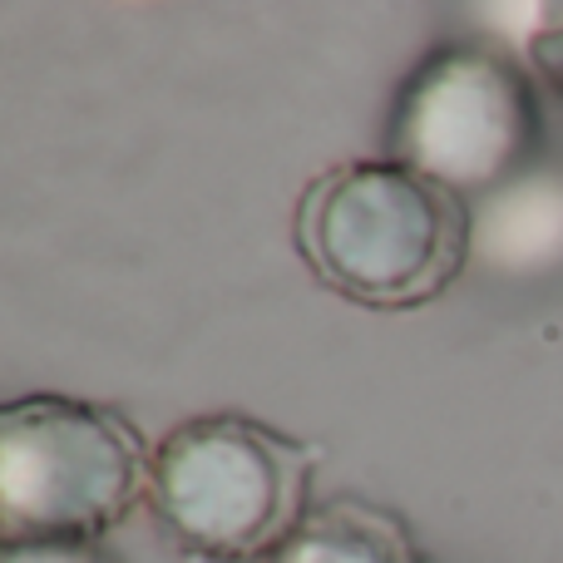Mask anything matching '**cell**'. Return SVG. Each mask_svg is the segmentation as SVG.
Segmentation results:
<instances>
[{
  "mask_svg": "<svg viewBox=\"0 0 563 563\" xmlns=\"http://www.w3.org/2000/svg\"><path fill=\"white\" fill-rule=\"evenodd\" d=\"M291 243L336 297L416 311L470 273V203L396 158H351L301 188Z\"/></svg>",
  "mask_w": 563,
  "mask_h": 563,
  "instance_id": "1",
  "label": "cell"
},
{
  "mask_svg": "<svg viewBox=\"0 0 563 563\" xmlns=\"http://www.w3.org/2000/svg\"><path fill=\"white\" fill-rule=\"evenodd\" d=\"M317 450L257 416H188L148 455L144 505L198 563H267L311 515Z\"/></svg>",
  "mask_w": 563,
  "mask_h": 563,
  "instance_id": "2",
  "label": "cell"
},
{
  "mask_svg": "<svg viewBox=\"0 0 563 563\" xmlns=\"http://www.w3.org/2000/svg\"><path fill=\"white\" fill-rule=\"evenodd\" d=\"M148 440L119 406L0 400V544L109 539L148 489Z\"/></svg>",
  "mask_w": 563,
  "mask_h": 563,
  "instance_id": "3",
  "label": "cell"
},
{
  "mask_svg": "<svg viewBox=\"0 0 563 563\" xmlns=\"http://www.w3.org/2000/svg\"><path fill=\"white\" fill-rule=\"evenodd\" d=\"M539 148L544 99L525 59L499 45H435L390 99L386 158L465 203L534 168Z\"/></svg>",
  "mask_w": 563,
  "mask_h": 563,
  "instance_id": "4",
  "label": "cell"
},
{
  "mask_svg": "<svg viewBox=\"0 0 563 563\" xmlns=\"http://www.w3.org/2000/svg\"><path fill=\"white\" fill-rule=\"evenodd\" d=\"M470 267L499 282L563 273V164L525 168L470 203Z\"/></svg>",
  "mask_w": 563,
  "mask_h": 563,
  "instance_id": "5",
  "label": "cell"
},
{
  "mask_svg": "<svg viewBox=\"0 0 563 563\" xmlns=\"http://www.w3.org/2000/svg\"><path fill=\"white\" fill-rule=\"evenodd\" d=\"M267 563H426L396 509L361 495L317 505Z\"/></svg>",
  "mask_w": 563,
  "mask_h": 563,
  "instance_id": "6",
  "label": "cell"
},
{
  "mask_svg": "<svg viewBox=\"0 0 563 563\" xmlns=\"http://www.w3.org/2000/svg\"><path fill=\"white\" fill-rule=\"evenodd\" d=\"M0 563H119L109 539H25L0 544Z\"/></svg>",
  "mask_w": 563,
  "mask_h": 563,
  "instance_id": "7",
  "label": "cell"
},
{
  "mask_svg": "<svg viewBox=\"0 0 563 563\" xmlns=\"http://www.w3.org/2000/svg\"><path fill=\"white\" fill-rule=\"evenodd\" d=\"M529 59L539 65V75L563 95V25H549L529 40Z\"/></svg>",
  "mask_w": 563,
  "mask_h": 563,
  "instance_id": "8",
  "label": "cell"
}]
</instances>
